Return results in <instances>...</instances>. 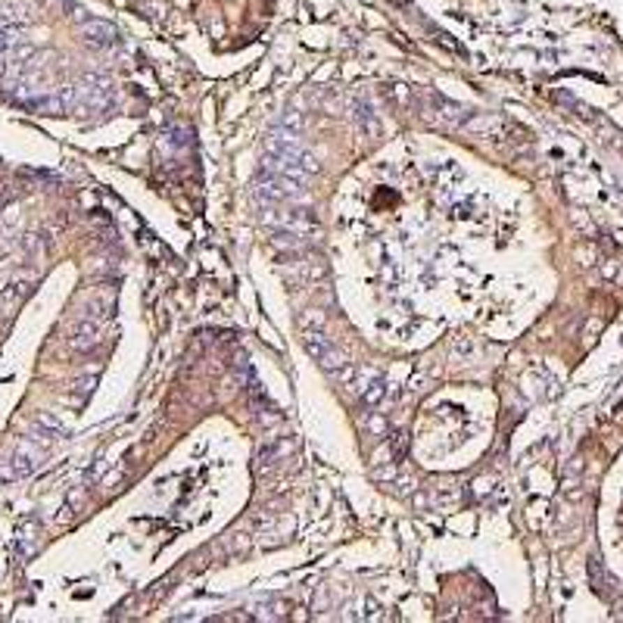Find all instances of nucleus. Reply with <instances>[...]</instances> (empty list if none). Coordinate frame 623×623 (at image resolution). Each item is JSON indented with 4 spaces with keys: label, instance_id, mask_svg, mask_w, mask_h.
Masks as SVG:
<instances>
[{
    "label": "nucleus",
    "instance_id": "f257e3e1",
    "mask_svg": "<svg viewBox=\"0 0 623 623\" xmlns=\"http://www.w3.org/2000/svg\"><path fill=\"white\" fill-rule=\"evenodd\" d=\"M82 38L93 47H110L116 44V29L110 22H103V19H91V22L82 25Z\"/></svg>",
    "mask_w": 623,
    "mask_h": 623
},
{
    "label": "nucleus",
    "instance_id": "7ed1b4c3",
    "mask_svg": "<svg viewBox=\"0 0 623 623\" xmlns=\"http://www.w3.org/2000/svg\"><path fill=\"white\" fill-rule=\"evenodd\" d=\"M97 333H100V331H97V324H88V321H84V324L75 331V346H82V350H88V346H93V343H97V340H100Z\"/></svg>",
    "mask_w": 623,
    "mask_h": 623
},
{
    "label": "nucleus",
    "instance_id": "f03ea898",
    "mask_svg": "<svg viewBox=\"0 0 623 623\" xmlns=\"http://www.w3.org/2000/svg\"><path fill=\"white\" fill-rule=\"evenodd\" d=\"M306 346H309V352H312V356H315V359H321V361H324V365H333V368L340 365V361H337V352H333L327 343H321L318 337H306Z\"/></svg>",
    "mask_w": 623,
    "mask_h": 623
}]
</instances>
